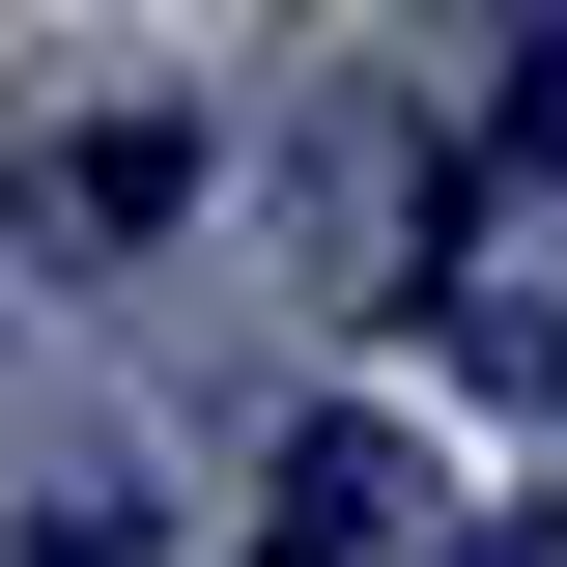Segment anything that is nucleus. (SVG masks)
<instances>
[{
    "instance_id": "7ed1b4c3",
    "label": "nucleus",
    "mask_w": 567,
    "mask_h": 567,
    "mask_svg": "<svg viewBox=\"0 0 567 567\" xmlns=\"http://www.w3.org/2000/svg\"><path fill=\"white\" fill-rule=\"evenodd\" d=\"M29 567H142V483H58V539H29Z\"/></svg>"
},
{
    "instance_id": "f03ea898",
    "label": "nucleus",
    "mask_w": 567,
    "mask_h": 567,
    "mask_svg": "<svg viewBox=\"0 0 567 567\" xmlns=\"http://www.w3.org/2000/svg\"><path fill=\"white\" fill-rule=\"evenodd\" d=\"M398 425H284V511H256V567H398Z\"/></svg>"
},
{
    "instance_id": "20e7f679",
    "label": "nucleus",
    "mask_w": 567,
    "mask_h": 567,
    "mask_svg": "<svg viewBox=\"0 0 567 567\" xmlns=\"http://www.w3.org/2000/svg\"><path fill=\"white\" fill-rule=\"evenodd\" d=\"M454 567H539V511H483V539H454Z\"/></svg>"
},
{
    "instance_id": "f257e3e1",
    "label": "nucleus",
    "mask_w": 567,
    "mask_h": 567,
    "mask_svg": "<svg viewBox=\"0 0 567 567\" xmlns=\"http://www.w3.org/2000/svg\"><path fill=\"white\" fill-rule=\"evenodd\" d=\"M539 199H567V29H511L483 114H454V256H483V227H539Z\"/></svg>"
}]
</instances>
